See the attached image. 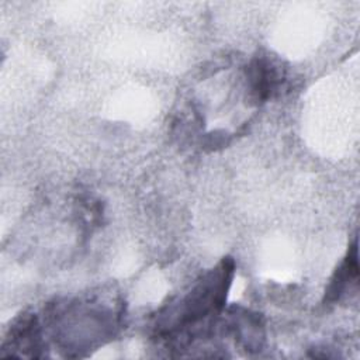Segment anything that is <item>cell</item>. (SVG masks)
<instances>
[{
  "label": "cell",
  "instance_id": "1",
  "mask_svg": "<svg viewBox=\"0 0 360 360\" xmlns=\"http://www.w3.org/2000/svg\"><path fill=\"white\" fill-rule=\"evenodd\" d=\"M278 79L280 75L276 66H273V63L266 58L253 59L248 68L250 93L256 101L267 100L276 90Z\"/></svg>",
  "mask_w": 360,
  "mask_h": 360
},
{
  "label": "cell",
  "instance_id": "2",
  "mask_svg": "<svg viewBox=\"0 0 360 360\" xmlns=\"http://www.w3.org/2000/svg\"><path fill=\"white\" fill-rule=\"evenodd\" d=\"M359 276V263H357V245L356 242L349 250L347 257L343 260V263L336 270L333 278L330 280V284L326 290L325 300L329 302H333L340 298V295L346 291L347 285L354 281Z\"/></svg>",
  "mask_w": 360,
  "mask_h": 360
}]
</instances>
